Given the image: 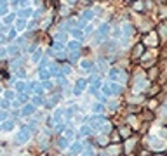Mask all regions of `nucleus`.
Returning <instances> with one entry per match:
<instances>
[{"mask_svg": "<svg viewBox=\"0 0 167 156\" xmlns=\"http://www.w3.org/2000/svg\"><path fill=\"white\" fill-rule=\"evenodd\" d=\"M110 78L112 80H115V82H124V80H127V73H124V71H120V70H112L110 71Z\"/></svg>", "mask_w": 167, "mask_h": 156, "instance_id": "f257e3e1", "label": "nucleus"}, {"mask_svg": "<svg viewBox=\"0 0 167 156\" xmlns=\"http://www.w3.org/2000/svg\"><path fill=\"white\" fill-rule=\"evenodd\" d=\"M103 90L106 92V94H120V87H117L115 83H112V85H104Z\"/></svg>", "mask_w": 167, "mask_h": 156, "instance_id": "f03ea898", "label": "nucleus"}, {"mask_svg": "<svg viewBox=\"0 0 167 156\" xmlns=\"http://www.w3.org/2000/svg\"><path fill=\"white\" fill-rule=\"evenodd\" d=\"M30 137V130L28 128H23V130L19 132V135H17V142H26Z\"/></svg>", "mask_w": 167, "mask_h": 156, "instance_id": "7ed1b4c3", "label": "nucleus"}, {"mask_svg": "<svg viewBox=\"0 0 167 156\" xmlns=\"http://www.w3.org/2000/svg\"><path fill=\"white\" fill-rule=\"evenodd\" d=\"M106 33H108V25H103V26L99 28V33H98V40H101V38H103Z\"/></svg>", "mask_w": 167, "mask_h": 156, "instance_id": "20e7f679", "label": "nucleus"}, {"mask_svg": "<svg viewBox=\"0 0 167 156\" xmlns=\"http://www.w3.org/2000/svg\"><path fill=\"white\" fill-rule=\"evenodd\" d=\"M85 87H87V82H85V80H80L78 85H77V89H75V94H80V90L85 89Z\"/></svg>", "mask_w": 167, "mask_h": 156, "instance_id": "39448f33", "label": "nucleus"}, {"mask_svg": "<svg viewBox=\"0 0 167 156\" xmlns=\"http://www.w3.org/2000/svg\"><path fill=\"white\" fill-rule=\"evenodd\" d=\"M146 43H150V45H157V37H155V33L148 35V38H146Z\"/></svg>", "mask_w": 167, "mask_h": 156, "instance_id": "423d86ee", "label": "nucleus"}, {"mask_svg": "<svg viewBox=\"0 0 167 156\" xmlns=\"http://www.w3.org/2000/svg\"><path fill=\"white\" fill-rule=\"evenodd\" d=\"M143 54V45L139 43V45H136V49H134V57H139Z\"/></svg>", "mask_w": 167, "mask_h": 156, "instance_id": "0eeeda50", "label": "nucleus"}, {"mask_svg": "<svg viewBox=\"0 0 167 156\" xmlns=\"http://www.w3.org/2000/svg\"><path fill=\"white\" fill-rule=\"evenodd\" d=\"M82 149V146L80 144H75V146H71V149H70V154H77V153Z\"/></svg>", "mask_w": 167, "mask_h": 156, "instance_id": "6e6552de", "label": "nucleus"}, {"mask_svg": "<svg viewBox=\"0 0 167 156\" xmlns=\"http://www.w3.org/2000/svg\"><path fill=\"white\" fill-rule=\"evenodd\" d=\"M31 113H33V106H26L25 109H23V115H31Z\"/></svg>", "mask_w": 167, "mask_h": 156, "instance_id": "1a4fd4ad", "label": "nucleus"}, {"mask_svg": "<svg viewBox=\"0 0 167 156\" xmlns=\"http://www.w3.org/2000/svg\"><path fill=\"white\" fill-rule=\"evenodd\" d=\"M82 135H89V134H91V127H82Z\"/></svg>", "mask_w": 167, "mask_h": 156, "instance_id": "9d476101", "label": "nucleus"}, {"mask_svg": "<svg viewBox=\"0 0 167 156\" xmlns=\"http://www.w3.org/2000/svg\"><path fill=\"white\" fill-rule=\"evenodd\" d=\"M120 134H122V135H125V137H129L131 135V130H129V128H122V130H120Z\"/></svg>", "mask_w": 167, "mask_h": 156, "instance_id": "9b49d317", "label": "nucleus"}, {"mask_svg": "<svg viewBox=\"0 0 167 156\" xmlns=\"http://www.w3.org/2000/svg\"><path fill=\"white\" fill-rule=\"evenodd\" d=\"M113 142H118V140H120V135H118V132H113Z\"/></svg>", "mask_w": 167, "mask_h": 156, "instance_id": "f8f14e48", "label": "nucleus"}, {"mask_svg": "<svg viewBox=\"0 0 167 156\" xmlns=\"http://www.w3.org/2000/svg\"><path fill=\"white\" fill-rule=\"evenodd\" d=\"M94 111H96V113H103V106H101V104H96V106H94Z\"/></svg>", "mask_w": 167, "mask_h": 156, "instance_id": "ddd939ff", "label": "nucleus"}, {"mask_svg": "<svg viewBox=\"0 0 167 156\" xmlns=\"http://www.w3.org/2000/svg\"><path fill=\"white\" fill-rule=\"evenodd\" d=\"M84 16H85V19H91V17H92V12H89V11H85V12H84Z\"/></svg>", "mask_w": 167, "mask_h": 156, "instance_id": "4468645a", "label": "nucleus"}, {"mask_svg": "<svg viewBox=\"0 0 167 156\" xmlns=\"http://www.w3.org/2000/svg\"><path fill=\"white\" fill-rule=\"evenodd\" d=\"M131 31H132V30H131V26H129V25H127V26H124V33H127V35H129Z\"/></svg>", "mask_w": 167, "mask_h": 156, "instance_id": "2eb2a0df", "label": "nucleus"}, {"mask_svg": "<svg viewBox=\"0 0 167 156\" xmlns=\"http://www.w3.org/2000/svg\"><path fill=\"white\" fill-rule=\"evenodd\" d=\"M82 68H91V62H87V61H84V62H82Z\"/></svg>", "mask_w": 167, "mask_h": 156, "instance_id": "dca6fc26", "label": "nucleus"}, {"mask_svg": "<svg viewBox=\"0 0 167 156\" xmlns=\"http://www.w3.org/2000/svg\"><path fill=\"white\" fill-rule=\"evenodd\" d=\"M70 47H71V49H78V43H75V42H71V43H70Z\"/></svg>", "mask_w": 167, "mask_h": 156, "instance_id": "f3484780", "label": "nucleus"}, {"mask_svg": "<svg viewBox=\"0 0 167 156\" xmlns=\"http://www.w3.org/2000/svg\"><path fill=\"white\" fill-rule=\"evenodd\" d=\"M59 146H61V148H64V146H66V140L61 139V140H59Z\"/></svg>", "mask_w": 167, "mask_h": 156, "instance_id": "a211bd4d", "label": "nucleus"}, {"mask_svg": "<svg viewBox=\"0 0 167 156\" xmlns=\"http://www.w3.org/2000/svg\"><path fill=\"white\" fill-rule=\"evenodd\" d=\"M30 14H31L30 11H23V12H21V16H25V17H26V16H30Z\"/></svg>", "mask_w": 167, "mask_h": 156, "instance_id": "6ab92c4d", "label": "nucleus"}, {"mask_svg": "<svg viewBox=\"0 0 167 156\" xmlns=\"http://www.w3.org/2000/svg\"><path fill=\"white\" fill-rule=\"evenodd\" d=\"M5 118V113H0V120H4Z\"/></svg>", "mask_w": 167, "mask_h": 156, "instance_id": "aec40b11", "label": "nucleus"}, {"mask_svg": "<svg viewBox=\"0 0 167 156\" xmlns=\"http://www.w3.org/2000/svg\"><path fill=\"white\" fill-rule=\"evenodd\" d=\"M70 2H75V0H70Z\"/></svg>", "mask_w": 167, "mask_h": 156, "instance_id": "412c9836", "label": "nucleus"}]
</instances>
